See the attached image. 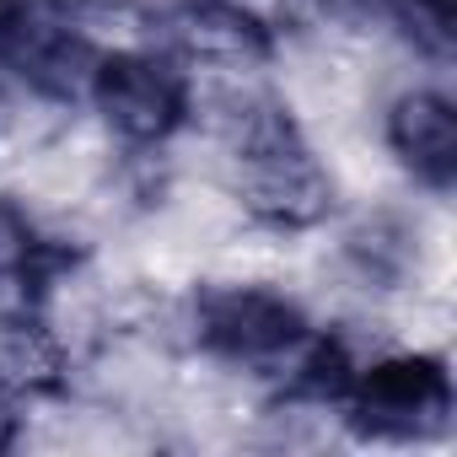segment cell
I'll return each mask as SVG.
<instances>
[{
	"label": "cell",
	"instance_id": "obj_1",
	"mask_svg": "<svg viewBox=\"0 0 457 457\" xmlns=\"http://www.w3.org/2000/svg\"><path fill=\"white\" fill-rule=\"evenodd\" d=\"M232 156H237V194L253 220L275 226V232H307L328 215L334 178L323 172L291 108L259 103L253 113H243Z\"/></svg>",
	"mask_w": 457,
	"mask_h": 457
},
{
	"label": "cell",
	"instance_id": "obj_2",
	"mask_svg": "<svg viewBox=\"0 0 457 457\" xmlns=\"http://www.w3.org/2000/svg\"><path fill=\"white\" fill-rule=\"evenodd\" d=\"M312 318L296 296L259 286V280H215L194 291V339L204 355L243 366V371H275L291 366L312 345Z\"/></svg>",
	"mask_w": 457,
	"mask_h": 457
},
{
	"label": "cell",
	"instance_id": "obj_3",
	"mask_svg": "<svg viewBox=\"0 0 457 457\" xmlns=\"http://www.w3.org/2000/svg\"><path fill=\"white\" fill-rule=\"evenodd\" d=\"M339 409L350 430L366 441H430L452 425V409H457L452 371L441 355H425V350L382 355L350 371Z\"/></svg>",
	"mask_w": 457,
	"mask_h": 457
},
{
	"label": "cell",
	"instance_id": "obj_4",
	"mask_svg": "<svg viewBox=\"0 0 457 457\" xmlns=\"http://www.w3.org/2000/svg\"><path fill=\"white\" fill-rule=\"evenodd\" d=\"M87 97L103 113V124L129 145H167L194 108L188 71L172 54L156 49H113L92 60Z\"/></svg>",
	"mask_w": 457,
	"mask_h": 457
},
{
	"label": "cell",
	"instance_id": "obj_5",
	"mask_svg": "<svg viewBox=\"0 0 457 457\" xmlns=\"http://www.w3.org/2000/svg\"><path fill=\"white\" fill-rule=\"evenodd\" d=\"M97 49L71 33L54 17H38L28 6H0V65L6 76L38 97H81L92 76Z\"/></svg>",
	"mask_w": 457,
	"mask_h": 457
},
{
	"label": "cell",
	"instance_id": "obj_6",
	"mask_svg": "<svg viewBox=\"0 0 457 457\" xmlns=\"http://www.w3.org/2000/svg\"><path fill=\"white\" fill-rule=\"evenodd\" d=\"M387 145L414 183L446 194L457 178V113L441 92L414 87L387 108Z\"/></svg>",
	"mask_w": 457,
	"mask_h": 457
},
{
	"label": "cell",
	"instance_id": "obj_7",
	"mask_svg": "<svg viewBox=\"0 0 457 457\" xmlns=\"http://www.w3.org/2000/svg\"><path fill=\"white\" fill-rule=\"evenodd\" d=\"M172 44L194 60L210 65H264L275 54L270 22L237 0H183V6L167 17Z\"/></svg>",
	"mask_w": 457,
	"mask_h": 457
},
{
	"label": "cell",
	"instance_id": "obj_8",
	"mask_svg": "<svg viewBox=\"0 0 457 457\" xmlns=\"http://www.w3.org/2000/svg\"><path fill=\"white\" fill-rule=\"evenodd\" d=\"M65 264H71V253L12 194H0V286H12L22 296H38V291H49V280Z\"/></svg>",
	"mask_w": 457,
	"mask_h": 457
},
{
	"label": "cell",
	"instance_id": "obj_9",
	"mask_svg": "<svg viewBox=\"0 0 457 457\" xmlns=\"http://www.w3.org/2000/svg\"><path fill=\"white\" fill-rule=\"evenodd\" d=\"M398 6L414 28H425L430 49H441V54L452 49V0H398Z\"/></svg>",
	"mask_w": 457,
	"mask_h": 457
},
{
	"label": "cell",
	"instance_id": "obj_10",
	"mask_svg": "<svg viewBox=\"0 0 457 457\" xmlns=\"http://www.w3.org/2000/svg\"><path fill=\"white\" fill-rule=\"evenodd\" d=\"M17 436H22V409H17L12 382H0V452L17 446Z\"/></svg>",
	"mask_w": 457,
	"mask_h": 457
}]
</instances>
